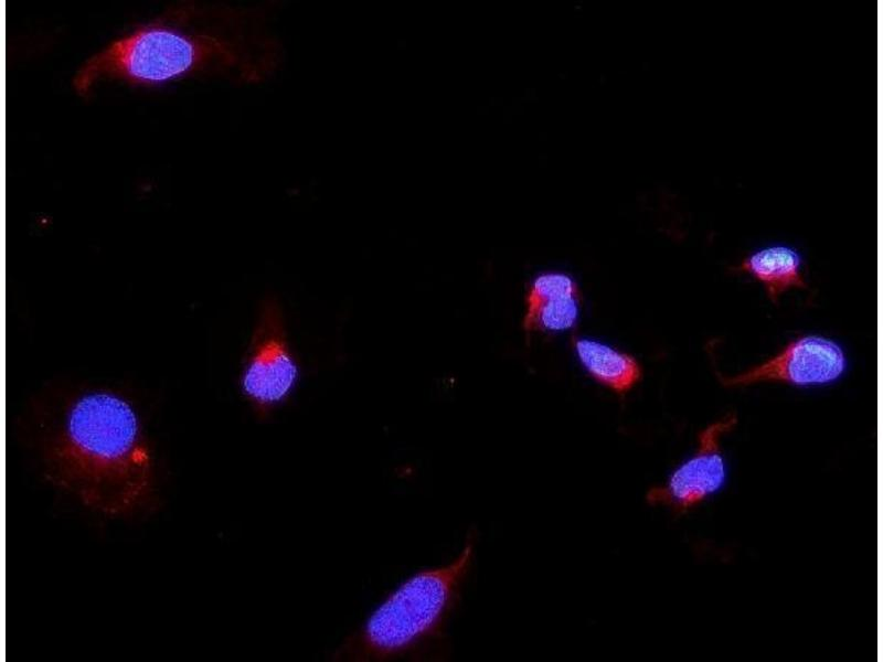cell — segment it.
I'll list each match as a JSON object with an SVG mask.
<instances>
[{
  "mask_svg": "<svg viewBox=\"0 0 883 662\" xmlns=\"http://www.w3.org/2000/svg\"><path fill=\"white\" fill-rule=\"evenodd\" d=\"M472 542L449 564L421 570L398 585L338 649L348 661H386L413 655L438 638L472 558Z\"/></svg>",
  "mask_w": 883,
  "mask_h": 662,
  "instance_id": "obj_3",
  "label": "cell"
},
{
  "mask_svg": "<svg viewBox=\"0 0 883 662\" xmlns=\"http://www.w3.org/2000/svg\"><path fill=\"white\" fill-rule=\"evenodd\" d=\"M31 437L45 480L84 508L124 517L155 500L153 446L126 392L103 384L60 392L35 412Z\"/></svg>",
  "mask_w": 883,
  "mask_h": 662,
  "instance_id": "obj_1",
  "label": "cell"
},
{
  "mask_svg": "<svg viewBox=\"0 0 883 662\" xmlns=\"http://www.w3.org/2000/svg\"><path fill=\"white\" fill-rule=\"evenodd\" d=\"M299 380L283 307L275 296H266L242 359L240 392L258 416H268L290 398Z\"/></svg>",
  "mask_w": 883,
  "mask_h": 662,
  "instance_id": "obj_4",
  "label": "cell"
},
{
  "mask_svg": "<svg viewBox=\"0 0 883 662\" xmlns=\"http://www.w3.org/2000/svg\"><path fill=\"white\" fill-rule=\"evenodd\" d=\"M849 360L841 343L820 334H805L788 342L777 354L733 376L719 374L727 387L778 382L799 387L829 385L847 372Z\"/></svg>",
  "mask_w": 883,
  "mask_h": 662,
  "instance_id": "obj_5",
  "label": "cell"
},
{
  "mask_svg": "<svg viewBox=\"0 0 883 662\" xmlns=\"http://www.w3.org/2000/svg\"><path fill=\"white\" fill-rule=\"evenodd\" d=\"M736 423L735 414L728 413L703 428L696 450L671 472L664 484L648 491L647 502L684 513L720 492L727 480L721 439Z\"/></svg>",
  "mask_w": 883,
  "mask_h": 662,
  "instance_id": "obj_6",
  "label": "cell"
},
{
  "mask_svg": "<svg viewBox=\"0 0 883 662\" xmlns=\"http://www.w3.org/2000/svg\"><path fill=\"white\" fill-rule=\"evenodd\" d=\"M246 22L228 8L171 6L87 57L74 73L73 89L86 97L100 83L155 88L199 75L251 79L259 45Z\"/></svg>",
  "mask_w": 883,
  "mask_h": 662,
  "instance_id": "obj_2",
  "label": "cell"
},
{
  "mask_svg": "<svg viewBox=\"0 0 883 662\" xmlns=\"http://www.w3.org/2000/svg\"><path fill=\"white\" fill-rule=\"evenodd\" d=\"M572 346L588 376L616 394H626L642 377L638 360L611 344L589 337H575Z\"/></svg>",
  "mask_w": 883,
  "mask_h": 662,
  "instance_id": "obj_8",
  "label": "cell"
},
{
  "mask_svg": "<svg viewBox=\"0 0 883 662\" xmlns=\"http://www.w3.org/2000/svg\"><path fill=\"white\" fill-rule=\"evenodd\" d=\"M735 270L760 281L772 302L790 289L807 288L804 259L798 249L785 244L764 246L748 255Z\"/></svg>",
  "mask_w": 883,
  "mask_h": 662,
  "instance_id": "obj_9",
  "label": "cell"
},
{
  "mask_svg": "<svg viewBox=\"0 0 883 662\" xmlns=\"http://www.w3.org/2000/svg\"><path fill=\"white\" fill-rule=\"evenodd\" d=\"M581 308L582 293L573 276L543 271L526 288L522 327L526 332H565L577 324Z\"/></svg>",
  "mask_w": 883,
  "mask_h": 662,
  "instance_id": "obj_7",
  "label": "cell"
}]
</instances>
